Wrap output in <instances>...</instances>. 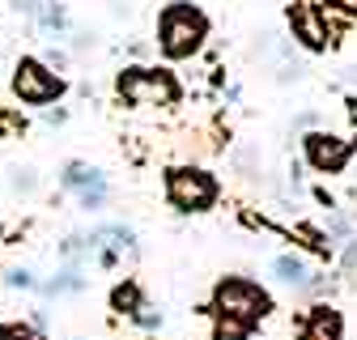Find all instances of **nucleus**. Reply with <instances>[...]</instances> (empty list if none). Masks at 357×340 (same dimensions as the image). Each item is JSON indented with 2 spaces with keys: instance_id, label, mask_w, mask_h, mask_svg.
I'll use <instances>...</instances> for the list:
<instances>
[{
  "instance_id": "412c9836",
  "label": "nucleus",
  "mask_w": 357,
  "mask_h": 340,
  "mask_svg": "<svg viewBox=\"0 0 357 340\" xmlns=\"http://www.w3.org/2000/svg\"><path fill=\"white\" fill-rule=\"evenodd\" d=\"M332 9H340V13H349V17H357V0H328Z\"/></svg>"
},
{
  "instance_id": "f8f14e48",
  "label": "nucleus",
  "mask_w": 357,
  "mask_h": 340,
  "mask_svg": "<svg viewBox=\"0 0 357 340\" xmlns=\"http://www.w3.org/2000/svg\"><path fill=\"white\" fill-rule=\"evenodd\" d=\"M43 289H47L52 298H60V293H81V289H85V272H81L77 264H68V268H60L47 285H43Z\"/></svg>"
},
{
  "instance_id": "2eb2a0df",
  "label": "nucleus",
  "mask_w": 357,
  "mask_h": 340,
  "mask_svg": "<svg viewBox=\"0 0 357 340\" xmlns=\"http://www.w3.org/2000/svg\"><path fill=\"white\" fill-rule=\"evenodd\" d=\"M0 340H47V336L26 323H0Z\"/></svg>"
},
{
  "instance_id": "dca6fc26",
  "label": "nucleus",
  "mask_w": 357,
  "mask_h": 340,
  "mask_svg": "<svg viewBox=\"0 0 357 340\" xmlns=\"http://www.w3.org/2000/svg\"><path fill=\"white\" fill-rule=\"evenodd\" d=\"M9 175H13V192H34V187H38V175H34V166H13Z\"/></svg>"
},
{
  "instance_id": "a211bd4d",
  "label": "nucleus",
  "mask_w": 357,
  "mask_h": 340,
  "mask_svg": "<svg viewBox=\"0 0 357 340\" xmlns=\"http://www.w3.org/2000/svg\"><path fill=\"white\" fill-rule=\"evenodd\" d=\"M132 319H137V323H141V327H162V311H153V307H149V302H145V307H141V311H137V315H132Z\"/></svg>"
},
{
  "instance_id": "f03ea898",
  "label": "nucleus",
  "mask_w": 357,
  "mask_h": 340,
  "mask_svg": "<svg viewBox=\"0 0 357 340\" xmlns=\"http://www.w3.org/2000/svg\"><path fill=\"white\" fill-rule=\"evenodd\" d=\"M268 311H273L268 289L247 277H226L213 289V315H230V319H243L247 327H255L259 319H268Z\"/></svg>"
},
{
  "instance_id": "f3484780",
  "label": "nucleus",
  "mask_w": 357,
  "mask_h": 340,
  "mask_svg": "<svg viewBox=\"0 0 357 340\" xmlns=\"http://www.w3.org/2000/svg\"><path fill=\"white\" fill-rule=\"evenodd\" d=\"M5 285L9 289H34V272L30 268H9L5 272Z\"/></svg>"
},
{
  "instance_id": "5701e85b",
  "label": "nucleus",
  "mask_w": 357,
  "mask_h": 340,
  "mask_svg": "<svg viewBox=\"0 0 357 340\" xmlns=\"http://www.w3.org/2000/svg\"><path fill=\"white\" fill-rule=\"evenodd\" d=\"M43 119H47V123H64V119H68V111H47Z\"/></svg>"
},
{
  "instance_id": "1a4fd4ad",
  "label": "nucleus",
  "mask_w": 357,
  "mask_h": 340,
  "mask_svg": "<svg viewBox=\"0 0 357 340\" xmlns=\"http://www.w3.org/2000/svg\"><path fill=\"white\" fill-rule=\"evenodd\" d=\"M298 340H344V319L336 307L319 302V307H310L298 323Z\"/></svg>"
},
{
  "instance_id": "4be33fe9",
  "label": "nucleus",
  "mask_w": 357,
  "mask_h": 340,
  "mask_svg": "<svg viewBox=\"0 0 357 340\" xmlns=\"http://www.w3.org/2000/svg\"><path fill=\"white\" fill-rule=\"evenodd\" d=\"M73 47H77V52H85V47H94V34H85V30H81V34H73Z\"/></svg>"
},
{
  "instance_id": "aec40b11",
  "label": "nucleus",
  "mask_w": 357,
  "mask_h": 340,
  "mask_svg": "<svg viewBox=\"0 0 357 340\" xmlns=\"http://www.w3.org/2000/svg\"><path fill=\"white\" fill-rule=\"evenodd\" d=\"M9 5H13L17 13H38V9H43V0H9Z\"/></svg>"
},
{
  "instance_id": "6e6552de",
  "label": "nucleus",
  "mask_w": 357,
  "mask_h": 340,
  "mask_svg": "<svg viewBox=\"0 0 357 340\" xmlns=\"http://www.w3.org/2000/svg\"><path fill=\"white\" fill-rule=\"evenodd\" d=\"M73 196H77V204L85 208V212H94V208H102L107 204V175L98 166H85V162H68L64 166V179H60Z\"/></svg>"
},
{
  "instance_id": "ddd939ff",
  "label": "nucleus",
  "mask_w": 357,
  "mask_h": 340,
  "mask_svg": "<svg viewBox=\"0 0 357 340\" xmlns=\"http://www.w3.org/2000/svg\"><path fill=\"white\" fill-rule=\"evenodd\" d=\"M251 327L243 319H230V315H213V340H247Z\"/></svg>"
},
{
  "instance_id": "6ab92c4d",
  "label": "nucleus",
  "mask_w": 357,
  "mask_h": 340,
  "mask_svg": "<svg viewBox=\"0 0 357 340\" xmlns=\"http://www.w3.org/2000/svg\"><path fill=\"white\" fill-rule=\"evenodd\" d=\"M9 132H22V115L0 111V137H9Z\"/></svg>"
},
{
  "instance_id": "f257e3e1",
  "label": "nucleus",
  "mask_w": 357,
  "mask_h": 340,
  "mask_svg": "<svg viewBox=\"0 0 357 340\" xmlns=\"http://www.w3.org/2000/svg\"><path fill=\"white\" fill-rule=\"evenodd\" d=\"M208 38V17L188 5V0H170L158 13V47L166 60H192Z\"/></svg>"
},
{
  "instance_id": "4468645a",
  "label": "nucleus",
  "mask_w": 357,
  "mask_h": 340,
  "mask_svg": "<svg viewBox=\"0 0 357 340\" xmlns=\"http://www.w3.org/2000/svg\"><path fill=\"white\" fill-rule=\"evenodd\" d=\"M38 22H43V30H64V26H68V13H64L60 0H43Z\"/></svg>"
},
{
  "instance_id": "423d86ee",
  "label": "nucleus",
  "mask_w": 357,
  "mask_h": 340,
  "mask_svg": "<svg viewBox=\"0 0 357 340\" xmlns=\"http://www.w3.org/2000/svg\"><path fill=\"white\" fill-rule=\"evenodd\" d=\"M289 30H294V38L302 42V47H310V52H328V42H332L328 13L315 5V0H294V5H289Z\"/></svg>"
},
{
  "instance_id": "9d476101",
  "label": "nucleus",
  "mask_w": 357,
  "mask_h": 340,
  "mask_svg": "<svg viewBox=\"0 0 357 340\" xmlns=\"http://www.w3.org/2000/svg\"><path fill=\"white\" fill-rule=\"evenodd\" d=\"M273 277L281 285H289V289H319L324 285L319 272H310V264L302 260V255H294V251H285V255H277V260H273Z\"/></svg>"
},
{
  "instance_id": "39448f33",
  "label": "nucleus",
  "mask_w": 357,
  "mask_h": 340,
  "mask_svg": "<svg viewBox=\"0 0 357 340\" xmlns=\"http://www.w3.org/2000/svg\"><path fill=\"white\" fill-rule=\"evenodd\" d=\"M13 94L26 102V107H47V102H56L60 94H64V81L43 64V60H34V56H26V60H17V68H13Z\"/></svg>"
},
{
  "instance_id": "20e7f679",
  "label": "nucleus",
  "mask_w": 357,
  "mask_h": 340,
  "mask_svg": "<svg viewBox=\"0 0 357 340\" xmlns=\"http://www.w3.org/2000/svg\"><path fill=\"white\" fill-rule=\"evenodd\" d=\"M221 196V183L200 166H174L166 175V200L178 212H208Z\"/></svg>"
},
{
  "instance_id": "9b49d317",
  "label": "nucleus",
  "mask_w": 357,
  "mask_h": 340,
  "mask_svg": "<svg viewBox=\"0 0 357 340\" xmlns=\"http://www.w3.org/2000/svg\"><path fill=\"white\" fill-rule=\"evenodd\" d=\"M141 307H145V298H141V285H137V281H123V285L111 289V311H119V315H137Z\"/></svg>"
},
{
  "instance_id": "0eeeda50",
  "label": "nucleus",
  "mask_w": 357,
  "mask_h": 340,
  "mask_svg": "<svg viewBox=\"0 0 357 340\" xmlns=\"http://www.w3.org/2000/svg\"><path fill=\"white\" fill-rule=\"evenodd\" d=\"M302 149H306V162L315 166L319 175H340L353 157V141H344L336 132H306Z\"/></svg>"
},
{
  "instance_id": "7ed1b4c3",
  "label": "nucleus",
  "mask_w": 357,
  "mask_h": 340,
  "mask_svg": "<svg viewBox=\"0 0 357 340\" xmlns=\"http://www.w3.org/2000/svg\"><path fill=\"white\" fill-rule=\"evenodd\" d=\"M115 90L132 107H170V102H178V81L166 68H141V64H132V68L119 72Z\"/></svg>"
}]
</instances>
